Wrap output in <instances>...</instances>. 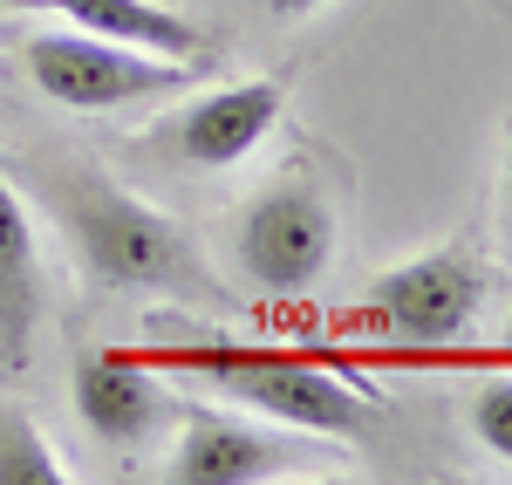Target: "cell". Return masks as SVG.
Segmentation results:
<instances>
[{
  "label": "cell",
  "mask_w": 512,
  "mask_h": 485,
  "mask_svg": "<svg viewBox=\"0 0 512 485\" xmlns=\"http://www.w3.org/2000/svg\"><path fill=\"white\" fill-rule=\"evenodd\" d=\"M267 14H280V21H308V14H321L328 0H260Z\"/></svg>",
  "instance_id": "13"
},
{
  "label": "cell",
  "mask_w": 512,
  "mask_h": 485,
  "mask_svg": "<svg viewBox=\"0 0 512 485\" xmlns=\"http://www.w3.org/2000/svg\"><path fill=\"white\" fill-rule=\"evenodd\" d=\"M478 301H485V274H478L465 253H424V260H403L390 274H376L369 287V308L376 322L403 335V342H458L478 322Z\"/></svg>",
  "instance_id": "5"
},
{
  "label": "cell",
  "mask_w": 512,
  "mask_h": 485,
  "mask_svg": "<svg viewBox=\"0 0 512 485\" xmlns=\"http://www.w3.org/2000/svg\"><path fill=\"white\" fill-rule=\"evenodd\" d=\"M280 117H287V89H280L274 76L226 82V89L198 96V103H185V110L171 117L164 151L185 158L192 171H233V164H246L267 137H274Z\"/></svg>",
  "instance_id": "6"
},
{
  "label": "cell",
  "mask_w": 512,
  "mask_h": 485,
  "mask_svg": "<svg viewBox=\"0 0 512 485\" xmlns=\"http://www.w3.org/2000/svg\"><path fill=\"white\" fill-rule=\"evenodd\" d=\"M239 274L260 294H308L335 260V205L315 185H267L233 226Z\"/></svg>",
  "instance_id": "4"
},
{
  "label": "cell",
  "mask_w": 512,
  "mask_h": 485,
  "mask_svg": "<svg viewBox=\"0 0 512 485\" xmlns=\"http://www.w3.org/2000/svg\"><path fill=\"white\" fill-rule=\"evenodd\" d=\"M506 342H512V322H506Z\"/></svg>",
  "instance_id": "15"
},
{
  "label": "cell",
  "mask_w": 512,
  "mask_h": 485,
  "mask_svg": "<svg viewBox=\"0 0 512 485\" xmlns=\"http://www.w3.org/2000/svg\"><path fill=\"white\" fill-rule=\"evenodd\" d=\"M41 322V246L21 199L0 178V369L28 356V335Z\"/></svg>",
  "instance_id": "10"
},
{
  "label": "cell",
  "mask_w": 512,
  "mask_h": 485,
  "mask_svg": "<svg viewBox=\"0 0 512 485\" xmlns=\"http://www.w3.org/2000/svg\"><path fill=\"white\" fill-rule=\"evenodd\" d=\"M62 219L76 233V253L96 281L110 287H205L192 240L151 212L144 199H130L117 185H103L96 171H76V185L62 192Z\"/></svg>",
  "instance_id": "1"
},
{
  "label": "cell",
  "mask_w": 512,
  "mask_h": 485,
  "mask_svg": "<svg viewBox=\"0 0 512 485\" xmlns=\"http://www.w3.org/2000/svg\"><path fill=\"white\" fill-rule=\"evenodd\" d=\"M192 369H205L226 397H239L246 410L274 417L287 431H321V438H369L376 431V404L335 369L287 363V356H239V349H198Z\"/></svg>",
  "instance_id": "3"
},
{
  "label": "cell",
  "mask_w": 512,
  "mask_h": 485,
  "mask_svg": "<svg viewBox=\"0 0 512 485\" xmlns=\"http://www.w3.org/2000/svg\"><path fill=\"white\" fill-rule=\"evenodd\" d=\"M506 212H512V151H506Z\"/></svg>",
  "instance_id": "14"
},
{
  "label": "cell",
  "mask_w": 512,
  "mask_h": 485,
  "mask_svg": "<svg viewBox=\"0 0 512 485\" xmlns=\"http://www.w3.org/2000/svg\"><path fill=\"white\" fill-rule=\"evenodd\" d=\"M21 14H55L82 35H103V41H130V48H151V55H171V62H212V35L171 14L158 0H7Z\"/></svg>",
  "instance_id": "9"
},
{
  "label": "cell",
  "mask_w": 512,
  "mask_h": 485,
  "mask_svg": "<svg viewBox=\"0 0 512 485\" xmlns=\"http://www.w3.org/2000/svg\"><path fill=\"white\" fill-rule=\"evenodd\" d=\"M69 390H76V410H82V424H89V438H103V445H117V451L151 445L164 431V417H171L164 383L144 363H130L123 349H82L76 369H69Z\"/></svg>",
  "instance_id": "8"
},
{
  "label": "cell",
  "mask_w": 512,
  "mask_h": 485,
  "mask_svg": "<svg viewBox=\"0 0 512 485\" xmlns=\"http://www.w3.org/2000/svg\"><path fill=\"white\" fill-rule=\"evenodd\" d=\"M287 465H294V445L280 431L246 424L233 410L192 404L164 479H178V485H260V479H274V472H287Z\"/></svg>",
  "instance_id": "7"
},
{
  "label": "cell",
  "mask_w": 512,
  "mask_h": 485,
  "mask_svg": "<svg viewBox=\"0 0 512 485\" xmlns=\"http://www.w3.org/2000/svg\"><path fill=\"white\" fill-rule=\"evenodd\" d=\"M21 62H28L35 89L62 110H123V103H151V96H185L205 76V62H171V55L82 35V28L28 35Z\"/></svg>",
  "instance_id": "2"
},
{
  "label": "cell",
  "mask_w": 512,
  "mask_h": 485,
  "mask_svg": "<svg viewBox=\"0 0 512 485\" xmlns=\"http://www.w3.org/2000/svg\"><path fill=\"white\" fill-rule=\"evenodd\" d=\"M472 438L512 465V376H485L472 390Z\"/></svg>",
  "instance_id": "12"
},
{
  "label": "cell",
  "mask_w": 512,
  "mask_h": 485,
  "mask_svg": "<svg viewBox=\"0 0 512 485\" xmlns=\"http://www.w3.org/2000/svg\"><path fill=\"white\" fill-rule=\"evenodd\" d=\"M62 458L55 445L41 438V424L28 410H7L0 404V485H62Z\"/></svg>",
  "instance_id": "11"
}]
</instances>
